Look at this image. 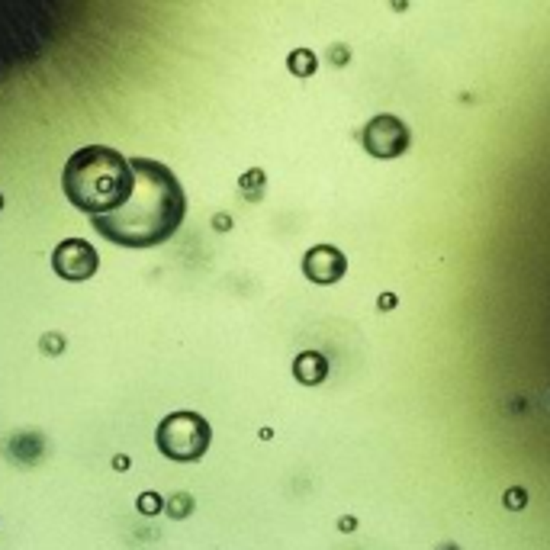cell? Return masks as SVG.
I'll use <instances>...</instances> for the list:
<instances>
[{
	"instance_id": "2",
	"label": "cell",
	"mask_w": 550,
	"mask_h": 550,
	"mask_svg": "<svg viewBox=\"0 0 550 550\" xmlns=\"http://www.w3.org/2000/svg\"><path fill=\"white\" fill-rule=\"evenodd\" d=\"M133 164L116 148L106 145H87L74 152L62 174L64 196L87 216H103L119 209L133 193Z\"/></svg>"
},
{
	"instance_id": "3",
	"label": "cell",
	"mask_w": 550,
	"mask_h": 550,
	"mask_svg": "<svg viewBox=\"0 0 550 550\" xmlns=\"http://www.w3.org/2000/svg\"><path fill=\"white\" fill-rule=\"evenodd\" d=\"M209 447V425L196 412H174L158 425V451L171 460H200Z\"/></svg>"
},
{
	"instance_id": "4",
	"label": "cell",
	"mask_w": 550,
	"mask_h": 550,
	"mask_svg": "<svg viewBox=\"0 0 550 550\" xmlns=\"http://www.w3.org/2000/svg\"><path fill=\"white\" fill-rule=\"evenodd\" d=\"M52 267H55V274L62 280H74L77 284V280H87L97 274L100 258L91 242H84V238H64L52 251Z\"/></svg>"
},
{
	"instance_id": "1",
	"label": "cell",
	"mask_w": 550,
	"mask_h": 550,
	"mask_svg": "<svg viewBox=\"0 0 550 550\" xmlns=\"http://www.w3.org/2000/svg\"><path fill=\"white\" fill-rule=\"evenodd\" d=\"M133 193L113 213L91 216L94 229L119 248H155L181 229L187 216V193L171 167L161 161L133 158Z\"/></svg>"
},
{
	"instance_id": "5",
	"label": "cell",
	"mask_w": 550,
	"mask_h": 550,
	"mask_svg": "<svg viewBox=\"0 0 550 550\" xmlns=\"http://www.w3.org/2000/svg\"><path fill=\"white\" fill-rule=\"evenodd\" d=\"M306 274L313 280H319V284L342 277V254L332 248H315L313 254H306Z\"/></svg>"
}]
</instances>
